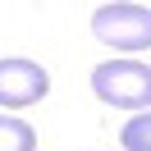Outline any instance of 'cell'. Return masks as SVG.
I'll return each mask as SVG.
<instances>
[{
  "mask_svg": "<svg viewBox=\"0 0 151 151\" xmlns=\"http://www.w3.org/2000/svg\"><path fill=\"white\" fill-rule=\"evenodd\" d=\"M92 92L105 105H119V110H151V64L147 60H105L92 69Z\"/></svg>",
  "mask_w": 151,
  "mask_h": 151,
  "instance_id": "cell-1",
  "label": "cell"
},
{
  "mask_svg": "<svg viewBox=\"0 0 151 151\" xmlns=\"http://www.w3.org/2000/svg\"><path fill=\"white\" fill-rule=\"evenodd\" d=\"M92 32L96 41L114 50H151V9L133 5V0H114V5H96L92 14Z\"/></svg>",
  "mask_w": 151,
  "mask_h": 151,
  "instance_id": "cell-2",
  "label": "cell"
},
{
  "mask_svg": "<svg viewBox=\"0 0 151 151\" xmlns=\"http://www.w3.org/2000/svg\"><path fill=\"white\" fill-rule=\"evenodd\" d=\"M46 92H50V73L37 60H23V55L0 60V105L23 110V105H37Z\"/></svg>",
  "mask_w": 151,
  "mask_h": 151,
  "instance_id": "cell-3",
  "label": "cell"
},
{
  "mask_svg": "<svg viewBox=\"0 0 151 151\" xmlns=\"http://www.w3.org/2000/svg\"><path fill=\"white\" fill-rule=\"evenodd\" d=\"M0 151H37V133H32V124L0 114Z\"/></svg>",
  "mask_w": 151,
  "mask_h": 151,
  "instance_id": "cell-4",
  "label": "cell"
},
{
  "mask_svg": "<svg viewBox=\"0 0 151 151\" xmlns=\"http://www.w3.org/2000/svg\"><path fill=\"white\" fill-rule=\"evenodd\" d=\"M119 147L124 151H151V110L133 114V119L119 128Z\"/></svg>",
  "mask_w": 151,
  "mask_h": 151,
  "instance_id": "cell-5",
  "label": "cell"
}]
</instances>
